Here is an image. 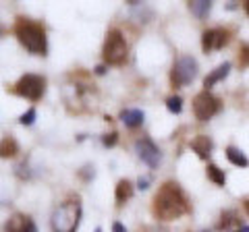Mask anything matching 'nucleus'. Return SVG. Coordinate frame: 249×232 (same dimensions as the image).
<instances>
[{"label": "nucleus", "instance_id": "f257e3e1", "mask_svg": "<svg viewBox=\"0 0 249 232\" xmlns=\"http://www.w3.org/2000/svg\"><path fill=\"white\" fill-rule=\"evenodd\" d=\"M189 212V203H187L185 193L181 191L177 182H164L158 189L154 197V214L156 218L170 222V220H178L181 215Z\"/></svg>", "mask_w": 249, "mask_h": 232}, {"label": "nucleus", "instance_id": "f03ea898", "mask_svg": "<svg viewBox=\"0 0 249 232\" xmlns=\"http://www.w3.org/2000/svg\"><path fill=\"white\" fill-rule=\"evenodd\" d=\"M15 35H17L19 42L27 48V52L37 54V56H46V54H48L46 29H44V25H40V23L19 17L17 23H15Z\"/></svg>", "mask_w": 249, "mask_h": 232}, {"label": "nucleus", "instance_id": "7ed1b4c3", "mask_svg": "<svg viewBox=\"0 0 249 232\" xmlns=\"http://www.w3.org/2000/svg\"><path fill=\"white\" fill-rule=\"evenodd\" d=\"M81 220V203L69 199L60 203L52 214V232H75Z\"/></svg>", "mask_w": 249, "mask_h": 232}, {"label": "nucleus", "instance_id": "20e7f679", "mask_svg": "<svg viewBox=\"0 0 249 232\" xmlns=\"http://www.w3.org/2000/svg\"><path fill=\"white\" fill-rule=\"evenodd\" d=\"M102 56L108 65H121L127 58V40L119 29H110L104 40V50Z\"/></svg>", "mask_w": 249, "mask_h": 232}, {"label": "nucleus", "instance_id": "39448f33", "mask_svg": "<svg viewBox=\"0 0 249 232\" xmlns=\"http://www.w3.org/2000/svg\"><path fill=\"white\" fill-rule=\"evenodd\" d=\"M197 77V60L193 56H181L173 65L170 71V83L173 87H185Z\"/></svg>", "mask_w": 249, "mask_h": 232}, {"label": "nucleus", "instance_id": "423d86ee", "mask_svg": "<svg viewBox=\"0 0 249 232\" xmlns=\"http://www.w3.org/2000/svg\"><path fill=\"white\" fill-rule=\"evenodd\" d=\"M46 91V79L40 75H34V73H27L23 75L21 79L15 83V94L21 96V98H27V99H34L37 102Z\"/></svg>", "mask_w": 249, "mask_h": 232}, {"label": "nucleus", "instance_id": "0eeeda50", "mask_svg": "<svg viewBox=\"0 0 249 232\" xmlns=\"http://www.w3.org/2000/svg\"><path fill=\"white\" fill-rule=\"evenodd\" d=\"M220 108H222L220 99L206 89L201 91V94H197L196 99H193V112H196L197 120H210L214 114L220 112Z\"/></svg>", "mask_w": 249, "mask_h": 232}, {"label": "nucleus", "instance_id": "6e6552de", "mask_svg": "<svg viewBox=\"0 0 249 232\" xmlns=\"http://www.w3.org/2000/svg\"><path fill=\"white\" fill-rule=\"evenodd\" d=\"M135 149H137V156L142 158L143 162L150 168H158V164L162 162V153L158 149V145H156L152 139H137V143H135Z\"/></svg>", "mask_w": 249, "mask_h": 232}, {"label": "nucleus", "instance_id": "1a4fd4ad", "mask_svg": "<svg viewBox=\"0 0 249 232\" xmlns=\"http://www.w3.org/2000/svg\"><path fill=\"white\" fill-rule=\"evenodd\" d=\"M231 40V33L227 29H208L201 35V48L204 52H214V50H220L222 46H227Z\"/></svg>", "mask_w": 249, "mask_h": 232}, {"label": "nucleus", "instance_id": "9d476101", "mask_svg": "<svg viewBox=\"0 0 249 232\" xmlns=\"http://www.w3.org/2000/svg\"><path fill=\"white\" fill-rule=\"evenodd\" d=\"M4 232H37V228L29 215L15 214L13 218H9V222H6Z\"/></svg>", "mask_w": 249, "mask_h": 232}, {"label": "nucleus", "instance_id": "9b49d317", "mask_svg": "<svg viewBox=\"0 0 249 232\" xmlns=\"http://www.w3.org/2000/svg\"><path fill=\"white\" fill-rule=\"evenodd\" d=\"M191 149L196 151L199 158L208 160V156L212 153V141H210L206 135H199V137H196V139L191 141Z\"/></svg>", "mask_w": 249, "mask_h": 232}, {"label": "nucleus", "instance_id": "f8f14e48", "mask_svg": "<svg viewBox=\"0 0 249 232\" xmlns=\"http://www.w3.org/2000/svg\"><path fill=\"white\" fill-rule=\"evenodd\" d=\"M143 118H145V114L142 110H123L121 112V120L124 122V127H129V129L142 127Z\"/></svg>", "mask_w": 249, "mask_h": 232}, {"label": "nucleus", "instance_id": "ddd939ff", "mask_svg": "<svg viewBox=\"0 0 249 232\" xmlns=\"http://www.w3.org/2000/svg\"><path fill=\"white\" fill-rule=\"evenodd\" d=\"M229 73H231V65H229V63H224V65H220L218 68H214V71L210 73V75L206 77V79H204V87H206V91H208L210 87H212L214 83L222 81V79H224V77H227Z\"/></svg>", "mask_w": 249, "mask_h": 232}, {"label": "nucleus", "instance_id": "4468645a", "mask_svg": "<svg viewBox=\"0 0 249 232\" xmlns=\"http://www.w3.org/2000/svg\"><path fill=\"white\" fill-rule=\"evenodd\" d=\"M19 153V143L13 137H4L0 141V158H15Z\"/></svg>", "mask_w": 249, "mask_h": 232}, {"label": "nucleus", "instance_id": "2eb2a0df", "mask_svg": "<svg viewBox=\"0 0 249 232\" xmlns=\"http://www.w3.org/2000/svg\"><path fill=\"white\" fill-rule=\"evenodd\" d=\"M133 195V184L129 181H119L116 184V205H123L124 201H129Z\"/></svg>", "mask_w": 249, "mask_h": 232}, {"label": "nucleus", "instance_id": "dca6fc26", "mask_svg": "<svg viewBox=\"0 0 249 232\" xmlns=\"http://www.w3.org/2000/svg\"><path fill=\"white\" fill-rule=\"evenodd\" d=\"M189 9H191V13L196 15L197 19H206L210 9H212V2H208V0H197V2L189 4Z\"/></svg>", "mask_w": 249, "mask_h": 232}, {"label": "nucleus", "instance_id": "f3484780", "mask_svg": "<svg viewBox=\"0 0 249 232\" xmlns=\"http://www.w3.org/2000/svg\"><path fill=\"white\" fill-rule=\"evenodd\" d=\"M227 158H229L235 166H239V168H245V166L249 164V160L245 158V153H241L237 148H227Z\"/></svg>", "mask_w": 249, "mask_h": 232}, {"label": "nucleus", "instance_id": "a211bd4d", "mask_svg": "<svg viewBox=\"0 0 249 232\" xmlns=\"http://www.w3.org/2000/svg\"><path fill=\"white\" fill-rule=\"evenodd\" d=\"M208 176L214 181V184H218V187H224V184H227V176H224V172L216 164L208 166Z\"/></svg>", "mask_w": 249, "mask_h": 232}, {"label": "nucleus", "instance_id": "6ab92c4d", "mask_svg": "<svg viewBox=\"0 0 249 232\" xmlns=\"http://www.w3.org/2000/svg\"><path fill=\"white\" fill-rule=\"evenodd\" d=\"M166 108H168V110L173 112V114H178V112L183 110V99L178 98V96H170V98L166 99Z\"/></svg>", "mask_w": 249, "mask_h": 232}, {"label": "nucleus", "instance_id": "aec40b11", "mask_svg": "<svg viewBox=\"0 0 249 232\" xmlns=\"http://www.w3.org/2000/svg\"><path fill=\"white\" fill-rule=\"evenodd\" d=\"M19 122H21V125H25V127L34 125V122H36V108H29V110H27L25 114H21Z\"/></svg>", "mask_w": 249, "mask_h": 232}, {"label": "nucleus", "instance_id": "412c9836", "mask_svg": "<svg viewBox=\"0 0 249 232\" xmlns=\"http://www.w3.org/2000/svg\"><path fill=\"white\" fill-rule=\"evenodd\" d=\"M232 224H239V220L235 218V214L229 212V214H222V222H220V226L218 228H231Z\"/></svg>", "mask_w": 249, "mask_h": 232}, {"label": "nucleus", "instance_id": "4be33fe9", "mask_svg": "<svg viewBox=\"0 0 249 232\" xmlns=\"http://www.w3.org/2000/svg\"><path fill=\"white\" fill-rule=\"evenodd\" d=\"M239 63L249 66V46H243V48H241V52H239Z\"/></svg>", "mask_w": 249, "mask_h": 232}, {"label": "nucleus", "instance_id": "5701e85b", "mask_svg": "<svg viewBox=\"0 0 249 232\" xmlns=\"http://www.w3.org/2000/svg\"><path fill=\"white\" fill-rule=\"evenodd\" d=\"M116 139H119V135H116V133H110V135H104V137H102V143L106 145V148H112V145L116 143Z\"/></svg>", "mask_w": 249, "mask_h": 232}, {"label": "nucleus", "instance_id": "b1692460", "mask_svg": "<svg viewBox=\"0 0 249 232\" xmlns=\"http://www.w3.org/2000/svg\"><path fill=\"white\" fill-rule=\"evenodd\" d=\"M112 232H127V228H124L121 222H114L112 224Z\"/></svg>", "mask_w": 249, "mask_h": 232}, {"label": "nucleus", "instance_id": "393cba45", "mask_svg": "<svg viewBox=\"0 0 249 232\" xmlns=\"http://www.w3.org/2000/svg\"><path fill=\"white\" fill-rule=\"evenodd\" d=\"M137 187L139 189H147V187H150V181H147V179H139L137 181Z\"/></svg>", "mask_w": 249, "mask_h": 232}, {"label": "nucleus", "instance_id": "a878e982", "mask_svg": "<svg viewBox=\"0 0 249 232\" xmlns=\"http://www.w3.org/2000/svg\"><path fill=\"white\" fill-rule=\"evenodd\" d=\"M96 73L98 75H104L106 73V66H96Z\"/></svg>", "mask_w": 249, "mask_h": 232}, {"label": "nucleus", "instance_id": "bb28decb", "mask_svg": "<svg viewBox=\"0 0 249 232\" xmlns=\"http://www.w3.org/2000/svg\"><path fill=\"white\" fill-rule=\"evenodd\" d=\"M235 232H249V226H243V228H239V230H235Z\"/></svg>", "mask_w": 249, "mask_h": 232}, {"label": "nucleus", "instance_id": "cd10ccee", "mask_svg": "<svg viewBox=\"0 0 249 232\" xmlns=\"http://www.w3.org/2000/svg\"><path fill=\"white\" fill-rule=\"evenodd\" d=\"M243 9H245V13H247V15H249V0H247V2H245V4H243Z\"/></svg>", "mask_w": 249, "mask_h": 232}, {"label": "nucleus", "instance_id": "c85d7f7f", "mask_svg": "<svg viewBox=\"0 0 249 232\" xmlns=\"http://www.w3.org/2000/svg\"><path fill=\"white\" fill-rule=\"evenodd\" d=\"M245 212H247V214H249V199H247V201H245Z\"/></svg>", "mask_w": 249, "mask_h": 232}, {"label": "nucleus", "instance_id": "c756f323", "mask_svg": "<svg viewBox=\"0 0 249 232\" xmlns=\"http://www.w3.org/2000/svg\"><path fill=\"white\" fill-rule=\"evenodd\" d=\"M96 232H102V228H96Z\"/></svg>", "mask_w": 249, "mask_h": 232}, {"label": "nucleus", "instance_id": "7c9ffc66", "mask_svg": "<svg viewBox=\"0 0 249 232\" xmlns=\"http://www.w3.org/2000/svg\"><path fill=\"white\" fill-rule=\"evenodd\" d=\"M204 232H208V230H204Z\"/></svg>", "mask_w": 249, "mask_h": 232}]
</instances>
